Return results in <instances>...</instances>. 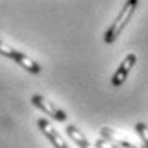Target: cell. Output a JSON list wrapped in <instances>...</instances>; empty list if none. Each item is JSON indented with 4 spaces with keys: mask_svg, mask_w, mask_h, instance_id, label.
Wrapping results in <instances>:
<instances>
[{
    "mask_svg": "<svg viewBox=\"0 0 148 148\" xmlns=\"http://www.w3.org/2000/svg\"><path fill=\"white\" fill-rule=\"evenodd\" d=\"M38 126H39V130L45 133V136L49 140V143L53 145L55 148H68V145L65 143V140H63V136L55 130V126L49 123V121H46V119H38Z\"/></svg>",
    "mask_w": 148,
    "mask_h": 148,
    "instance_id": "cell-4",
    "label": "cell"
},
{
    "mask_svg": "<svg viewBox=\"0 0 148 148\" xmlns=\"http://www.w3.org/2000/svg\"><path fill=\"white\" fill-rule=\"evenodd\" d=\"M31 102L34 104L38 109H41L45 114L48 116H51L53 119H56L60 123H63V121H66V114H65V111H61L60 107H56L53 102H49V101H46L43 95H32V99H31Z\"/></svg>",
    "mask_w": 148,
    "mask_h": 148,
    "instance_id": "cell-3",
    "label": "cell"
},
{
    "mask_svg": "<svg viewBox=\"0 0 148 148\" xmlns=\"http://www.w3.org/2000/svg\"><path fill=\"white\" fill-rule=\"evenodd\" d=\"M101 134H102V138L106 141H109V143H112V145H116L118 148H145V147H136L133 143H130L128 140H124L118 131H114V130H111V128H101Z\"/></svg>",
    "mask_w": 148,
    "mask_h": 148,
    "instance_id": "cell-6",
    "label": "cell"
},
{
    "mask_svg": "<svg viewBox=\"0 0 148 148\" xmlns=\"http://www.w3.org/2000/svg\"><path fill=\"white\" fill-rule=\"evenodd\" d=\"M0 55L10 58L12 61H15L17 65H21L22 68H26V70L31 72L32 75H39L41 73V66H39L38 61H34L32 58L26 56L24 53H21V51H17V49H14V48L7 46L5 43H2V41H0Z\"/></svg>",
    "mask_w": 148,
    "mask_h": 148,
    "instance_id": "cell-2",
    "label": "cell"
},
{
    "mask_svg": "<svg viewBox=\"0 0 148 148\" xmlns=\"http://www.w3.org/2000/svg\"><path fill=\"white\" fill-rule=\"evenodd\" d=\"M66 134L73 140L75 143H77V147L78 148H92V145L89 143V140L82 134L80 130H77L73 124H68V126H66Z\"/></svg>",
    "mask_w": 148,
    "mask_h": 148,
    "instance_id": "cell-7",
    "label": "cell"
},
{
    "mask_svg": "<svg viewBox=\"0 0 148 148\" xmlns=\"http://www.w3.org/2000/svg\"><path fill=\"white\" fill-rule=\"evenodd\" d=\"M134 130H136V133L140 134V138H141L145 148H148V126L145 123H138V124L134 126Z\"/></svg>",
    "mask_w": 148,
    "mask_h": 148,
    "instance_id": "cell-8",
    "label": "cell"
},
{
    "mask_svg": "<svg viewBox=\"0 0 148 148\" xmlns=\"http://www.w3.org/2000/svg\"><path fill=\"white\" fill-rule=\"evenodd\" d=\"M94 148H118L116 145H112V143H109V141H106V140H97L95 143H94Z\"/></svg>",
    "mask_w": 148,
    "mask_h": 148,
    "instance_id": "cell-9",
    "label": "cell"
},
{
    "mask_svg": "<svg viewBox=\"0 0 148 148\" xmlns=\"http://www.w3.org/2000/svg\"><path fill=\"white\" fill-rule=\"evenodd\" d=\"M136 7H138V2H136V0H128V2L123 5V9L119 10L116 21L111 24V27L106 31V34H104V43H106V45H112V43L118 39V36L123 32V29L128 26V22L131 21V15L134 14Z\"/></svg>",
    "mask_w": 148,
    "mask_h": 148,
    "instance_id": "cell-1",
    "label": "cell"
},
{
    "mask_svg": "<svg viewBox=\"0 0 148 148\" xmlns=\"http://www.w3.org/2000/svg\"><path fill=\"white\" fill-rule=\"evenodd\" d=\"M134 63H136V55H133V53H130L126 58L123 60V63L118 66L116 73L112 77V85L114 87H121L126 82V78H128V75L131 72V68L134 66Z\"/></svg>",
    "mask_w": 148,
    "mask_h": 148,
    "instance_id": "cell-5",
    "label": "cell"
}]
</instances>
